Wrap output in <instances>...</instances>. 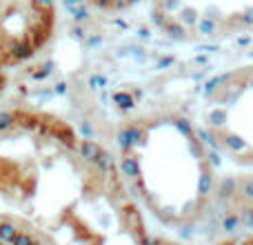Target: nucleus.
Returning a JSON list of instances; mask_svg holds the SVG:
<instances>
[{
	"mask_svg": "<svg viewBox=\"0 0 253 245\" xmlns=\"http://www.w3.org/2000/svg\"><path fill=\"white\" fill-rule=\"evenodd\" d=\"M209 140L178 116L138 121L123 143V176L165 225L187 228L207 216L218 194Z\"/></svg>",
	"mask_w": 253,
	"mask_h": 245,
	"instance_id": "f257e3e1",
	"label": "nucleus"
},
{
	"mask_svg": "<svg viewBox=\"0 0 253 245\" xmlns=\"http://www.w3.org/2000/svg\"><path fill=\"white\" fill-rule=\"evenodd\" d=\"M202 121L211 147L253 172V61L207 85Z\"/></svg>",
	"mask_w": 253,
	"mask_h": 245,
	"instance_id": "f03ea898",
	"label": "nucleus"
},
{
	"mask_svg": "<svg viewBox=\"0 0 253 245\" xmlns=\"http://www.w3.org/2000/svg\"><path fill=\"white\" fill-rule=\"evenodd\" d=\"M58 0H0V74L31 62L53 43Z\"/></svg>",
	"mask_w": 253,
	"mask_h": 245,
	"instance_id": "7ed1b4c3",
	"label": "nucleus"
},
{
	"mask_svg": "<svg viewBox=\"0 0 253 245\" xmlns=\"http://www.w3.org/2000/svg\"><path fill=\"white\" fill-rule=\"evenodd\" d=\"M158 16L187 34L222 36L253 27V0H158Z\"/></svg>",
	"mask_w": 253,
	"mask_h": 245,
	"instance_id": "20e7f679",
	"label": "nucleus"
},
{
	"mask_svg": "<svg viewBox=\"0 0 253 245\" xmlns=\"http://www.w3.org/2000/svg\"><path fill=\"white\" fill-rule=\"evenodd\" d=\"M84 2L102 13H118V11L131 9L135 2H140V0H84Z\"/></svg>",
	"mask_w": 253,
	"mask_h": 245,
	"instance_id": "39448f33",
	"label": "nucleus"
},
{
	"mask_svg": "<svg viewBox=\"0 0 253 245\" xmlns=\"http://www.w3.org/2000/svg\"><path fill=\"white\" fill-rule=\"evenodd\" d=\"M4 89H7V74H0V98H2Z\"/></svg>",
	"mask_w": 253,
	"mask_h": 245,
	"instance_id": "423d86ee",
	"label": "nucleus"
},
{
	"mask_svg": "<svg viewBox=\"0 0 253 245\" xmlns=\"http://www.w3.org/2000/svg\"><path fill=\"white\" fill-rule=\"evenodd\" d=\"M0 245H13V243H11V241H7L4 237H0Z\"/></svg>",
	"mask_w": 253,
	"mask_h": 245,
	"instance_id": "0eeeda50",
	"label": "nucleus"
}]
</instances>
